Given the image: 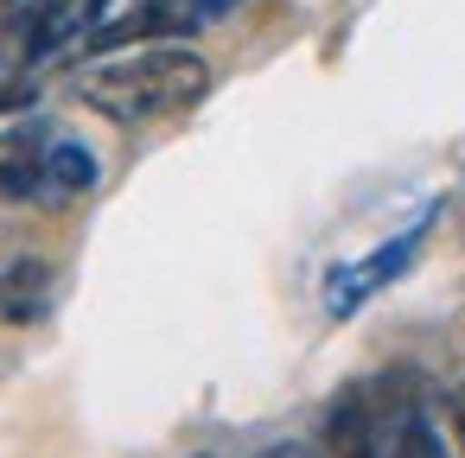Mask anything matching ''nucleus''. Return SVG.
<instances>
[{
    "label": "nucleus",
    "mask_w": 465,
    "mask_h": 458,
    "mask_svg": "<svg viewBox=\"0 0 465 458\" xmlns=\"http://www.w3.org/2000/svg\"><path fill=\"white\" fill-rule=\"evenodd\" d=\"M211 96V64L185 45H122L77 71V102L122 128H153Z\"/></svg>",
    "instance_id": "nucleus-1"
},
{
    "label": "nucleus",
    "mask_w": 465,
    "mask_h": 458,
    "mask_svg": "<svg viewBox=\"0 0 465 458\" xmlns=\"http://www.w3.org/2000/svg\"><path fill=\"white\" fill-rule=\"evenodd\" d=\"M325 445L338 458H452V445L440 439L427 401L401 375L351 382L338 395V407H331Z\"/></svg>",
    "instance_id": "nucleus-2"
},
{
    "label": "nucleus",
    "mask_w": 465,
    "mask_h": 458,
    "mask_svg": "<svg viewBox=\"0 0 465 458\" xmlns=\"http://www.w3.org/2000/svg\"><path fill=\"white\" fill-rule=\"evenodd\" d=\"M90 185H96V153L84 141H71L64 128L20 122V128L0 134V198H7V204L64 210Z\"/></svg>",
    "instance_id": "nucleus-3"
},
{
    "label": "nucleus",
    "mask_w": 465,
    "mask_h": 458,
    "mask_svg": "<svg viewBox=\"0 0 465 458\" xmlns=\"http://www.w3.org/2000/svg\"><path fill=\"white\" fill-rule=\"evenodd\" d=\"M115 0H20L0 14V83H33L39 64L77 52Z\"/></svg>",
    "instance_id": "nucleus-4"
},
{
    "label": "nucleus",
    "mask_w": 465,
    "mask_h": 458,
    "mask_svg": "<svg viewBox=\"0 0 465 458\" xmlns=\"http://www.w3.org/2000/svg\"><path fill=\"white\" fill-rule=\"evenodd\" d=\"M230 7H236V0H115L84 45L90 52H122L134 39H185V33L211 26Z\"/></svg>",
    "instance_id": "nucleus-5"
},
{
    "label": "nucleus",
    "mask_w": 465,
    "mask_h": 458,
    "mask_svg": "<svg viewBox=\"0 0 465 458\" xmlns=\"http://www.w3.org/2000/svg\"><path fill=\"white\" fill-rule=\"evenodd\" d=\"M427 229H433V210H420L401 236L376 242L370 255H357V261L331 268V274H325V312H331V318H351V312H357L363 299H376L395 274H408V268H414V255H420V242H427Z\"/></svg>",
    "instance_id": "nucleus-6"
},
{
    "label": "nucleus",
    "mask_w": 465,
    "mask_h": 458,
    "mask_svg": "<svg viewBox=\"0 0 465 458\" xmlns=\"http://www.w3.org/2000/svg\"><path fill=\"white\" fill-rule=\"evenodd\" d=\"M52 306V268L45 261H14L0 274V318L7 325H33Z\"/></svg>",
    "instance_id": "nucleus-7"
},
{
    "label": "nucleus",
    "mask_w": 465,
    "mask_h": 458,
    "mask_svg": "<svg viewBox=\"0 0 465 458\" xmlns=\"http://www.w3.org/2000/svg\"><path fill=\"white\" fill-rule=\"evenodd\" d=\"M33 102V83H0V115L7 109H26Z\"/></svg>",
    "instance_id": "nucleus-8"
},
{
    "label": "nucleus",
    "mask_w": 465,
    "mask_h": 458,
    "mask_svg": "<svg viewBox=\"0 0 465 458\" xmlns=\"http://www.w3.org/2000/svg\"><path fill=\"white\" fill-rule=\"evenodd\" d=\"M268 458H338L331 445H274Z\"/></svg>",
    "instance_id": "nucleus-9"
},
{
    "label": "nucleus",
    "mask_w": 465,
    "mask_h": 458,
    "mask_svg": "<svg viewBox=\"0 0 465 458\" xmlns=\"http://www.w3.org/2000/svg\"><path fill=\"white\" fill-rule=\"evenodd\" d=\"M452 433H459V452H465V395L452 401Z\"/></svg>",
    "instance_id": "nucleus-10"
}]
</instances>
